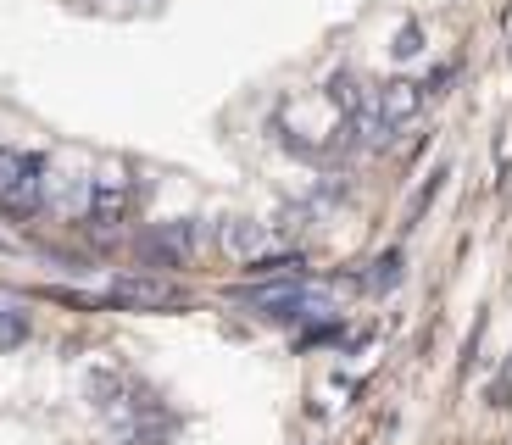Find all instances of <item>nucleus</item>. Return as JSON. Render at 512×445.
<instances>
[{"label":"nucleus","mask_w":512,"mask_h":445,"mask_svg":"<svg viewBox=\"0 0 512 445\" xmlns=\"http://www.w3.org/2000/svg\"><path fill=\"white\" fill-rule=\"evenodd\" d=\"M245 273L262 284H301V273H307V256L301 251H279V256H256V262H245Z\"/></svg>","instance_id":"6"},{"label":"nucleus","mask_w":512,"mask_h":445,"mask_svg":"<svg viewBox=\"0 0 512 445\" xmlns=\"http://www.w3.org/2000/svg\"><path fill=\"white\" fill-rule=\"evenodd\" d=\"M190 245H195L190 223H162V229H151L140 240V256H145V262H156V267H179L184 256H190Z\"/></svg>","instance_id":"3"},{"label":"nucleus","mask_w":512,"mask_h":445,"mask_svg":"<svg viewBox=\"0 0 512 445\" xmlns=\"http://www.w3.org/2000/svg\"><path fill=\"white\" fill-rule=\"evenodd\" d=\"M329 101L340 106L346 117H357L362 106H373V95H362V84H357L351 73H334V78H329Z\"/></svg>","instance_id":"9"},{"label":"nucleus","mask_w":512,"mask_h":445,"mask_svg":"<svg viewBox=\"0 0 512 445\" xmlns=\"http://www.w3.org/2000/svg\"><path fill=\"white\" fill-rule=\"evenodd\" d=\"M112 306H134V312H162V306H179L173 284L162 279H140V273H123L112 279Z\"/></svg>","instance_id":"1"},{"label":"nucleus","mask_w":512,"mask_h":445,"mask_svg":"<svg viewBox=\"0 0 512 445\" xmlns=\"http://www.w3.org/2000/svg\"><path fill=\"white\" fill-rule=\"evenodd\" d=\"M423 106V84H412V78H390V84L373 89V112L384 117V128H401L412 123Z\"/></svg>","instance_id":"2"},{"label":"nucleus","mask_w":512,"mask_h":445,"mask_svg":"<svg viewBox=\"0 0 512 445\" xmlns=\"http://www.w3.org/2000/svg\"><path fill=\"white\" fill-rule=\"evenodd\" d=\"M128 206H134V195H128L123 184H95V190H90V229H101V234L123 229Z\"/></svg>","instance_id":"4"},{"label":"nucleus","mask_w":512,"mask_h":445,"mask_svg":"<svg viewBox=\"0 0 512 445\" xmlns=\"http://www.w3.org/2000/svg\"><path fill=\"white\" fill-rule=\"evenodd\" d=\"M218 240H223V251L256 262V256H262V240H268V229H262V223H245V217H234V223H223V229H218Z\"/></svg>","instance_id":"7"},{"label":"nucleus","mask_w":512,"mask_h":445,"mask_svg":"<svg viewBox=\"0 0 512 445\" xmlns=\"http://www.w3.org/2000/svg\"><path fill=\"white\" fill-rule=\"evenodd\" d=\"M23 340H28V312L23 306H0V351H12Z\"/></svg>","instance_id":"10"},{"label":"nucleus","mask_w":512,"mask_h":445,"mask_svg":"<svg viewBox=\"0 0 512 445\" xmlns=\"http://www.w3.org/2000/svg\"><path fill=\"white\" fill-rule=\"evenodd\" d=\"M401 267H407V256L401 251H384V256H373L368 262V273H362V290H373V295H384V290H396L401 284Z\"/></svg>","instance_id":"8"},{"label":"nucleus","mask_w":512,"mask_h":445,"mask_svg":"<svg viewBox=\"0 0 512 445\" xmlns=\"http://www.w3.org/2000/svg\"><path fill=\"white\" fill-rule=\"evenodd\" d=\"M39 178H45V156H34V151H0V195L39 190Z\"/></svg>","instance_id":"5"},{"label":"nucleus","mask_w":512,"mask_h":445,"mask_svg":"<svg viewBox=\"0 0 512 445\" xmlns=\"http://www.w3.org/2000/svg\"><path fill=\"white\" fill-rule=\"evenodd\" d=\"M390 51H396L401 62H407V56H418V51H423V28H418V23H401V28H396V45H390Z\"/></svg>","instance_id":"11"}]
</instances>
